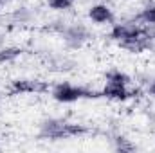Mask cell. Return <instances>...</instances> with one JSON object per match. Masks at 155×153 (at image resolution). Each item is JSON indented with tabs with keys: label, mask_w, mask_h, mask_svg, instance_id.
I'll use <instances>...</instances> for the list:
<instances>
[{
	"label": "cell",
	"mask_w": 155,
	"mask_h": 153,
	"mask_svg": "<svg viewBox=\"0 0 155 153\" xmlns=\"http://www.w3.org/2000/svg\"><path fill=\"white\" fill-rule=\"evenodd\" d=\"M87 133V128L67 122L63 119H45L40 124V137L41 139H51V141H58V139H69V137H76Z\"/></svg>",
	"instance_id": "cell-1"
},
{
	"label": "cell",
	"mask_w": 155,
	"mask_h": 153,
	"mask_svg": "<svg viewBox=\"0 0 155 153\" xmlns=\"http://www.w3.org/2000/svg\"><path fill=\"white\" fill-rule=\"evenodd\" d=\"M51 94H52V99L58 103H74V101L85 99V97H99L101 96V92H94V90L76 86L71 83H58Z\"/></svg>",
	"instance_id": "cell-2"
},
{
	"label": "cell",
	"mask_w": 155,
	"mask_h": 153,
	"mask_svg": "<svg viewBox=\"0 0 155 153\" xmlns=\"http://www.w3.org/2000/svg\"><path fill=\"white\" fill-rule=\"evenodd\" d=\"M63 40L71 49H79L87 40H88V31L81 24H72L63 29Z\"/></svg>",
	"instance_id": "cell-3"
},
{
	"label": "cell",
	"mask_w": 155,
	"mask_h": 153,
	"mask_svg": "<svg viewBox=\"0 0 155 153\" xmlns=\"http://www.w3.org/2000/svg\"><path fill=\"white\" fill-rule=\"evenodd\" d=\"M139 36H143V27H139L135 24H130V22L116 24L114 29L110 31V38L119 41V43L121 41H128V40H135Z\"/></svg>",
	"instance_id": "cell-4"
},
{
	"label": "cell",
	"mask_w": 155,
	"mask_h": 153,
	"mask_svg": "<svg viewBox=\"0 0 155 153\" xmlns=\"http://www.w3.org/2000/svg\"><path fill=\"white\" fill-rule=\"evenodd\" d=\"M47 90H49V86L38 79H15L11 83L13 94H43Z\"/></svg>",
	"instance_id": "cell-5"
},
{
	"label": "cell",
	"mask_w": 155,
	"mask_h": 153,
	"mask_svg": "<svg viewBox=\"0 0 155 153\" xmlns=\"http://www.w3.org/2000/svg\"><path fill=\"white\" fill-rule=\"evenodd\" d=\"M101 96L107 97V99H112V101H126L132 92L126 88V85L123 83H116V81H107L105 88L101 90Z\"/></svg>",
	"instance_id": "cell-6"
},
{
	"label": "cell",
	"mask_w": 155,
	"mask_h": 153,
	"mask_svg": "<svg viewBox=\"0 0 155 153\" xmlns=\"http://www.w3.org/2000/svg\"><path fill=\"white\" fill-rule=\"evenodd\" d=\"M88 18L96 24H110L114 20V15L107 4H96L88 9Z\"/></svg>",
	"instance_id": "cell-7"
},
{
	"label": "cell",
	"mask_w": 155,
	"mask_h": 153,
	"mask_svg": "<svg viewBox=\"0 0 155 153\" xmlns=\"http://www.w3.org/2000/svg\"><path fill=\"white\" fill-rule=\"evenodd\" d=\"M22 54L20 47H0V63H11Z\"/></svg>",
	"instance_id": "cell-8"
},
{
	"label": "cell",
	"mask_w": 155,
	"mask_h": 153,
	"mask_svg": "<svg viewBox=\"0 0 155 153\" xmlns=\"http://www.w3.org/2000/svg\"><path fill=\"white\" fill-rule=\"evenodd\" d=\"M76 0H47L49 7L51 9H56V11H67L74 5Z\"/></svg>",
	"instance_id": "cell-9"
},
{
	"label": "cell",
	"mask_w": 155,
	"mask_h": 153,
	"mask_svg": "<svg viewBox=\"0 0 155 153\" xmlns=\"http://www.w3.org/2000/svg\"><path fill=\"white\" fill-rule=\"evenodd\" d=\"M107 81H116V83H123V85H128L130 83V77L126 76L124 72H119V70H112L107 74Z\"/></svg>",
	"instance_id": "cell-10"
},
{
	"label": "cell",
	"mask_w": 155,
	"mask_h": 153,
	"mask_svg": "<svg viewBox=\"0 0 155 153\" xmlns=\"http://www.w3.org/2000/svg\"><path fill=\"white\" fill-rule=\"evenodd\" d=\"M139 20H143L144 24H155V5L143 9V13L139 15Z\"/></svg>",
	"instance_id": "cell-11"
},
{
	"label": "cell",
	"mask_w": 155,
	"mask_h": 153,
	"mask_svg": "<svg viewBox=\"0 0 155 153\" xmlns=\"http://www.w3.org/2000/svg\"><path fill=\"white\" fill-rule=\"evenodd\" d=\"M116 150H119V151H134L135 146L126 137H117L116 139Z\"/></svg>",
	"instance_id": "cell-12"
},
{
	"label": "cell",
	"mask_w": 155,
	"mask_h": 153,
	"mask_svg": "<svg viewBox=\"0 0 155 153\" xmlns=\"http://www.w3.org/2000/svg\"><path fill=\"white\" fill-rule=\"evenodd\" d=\"M148 92H150V94H152V96L155 97V81L152 83V85H150V88H148Z\"/></svg>",
	"instance_id": "cell-13"
},
{
	"label": "cell",
	"mask_w": 155,
	"mask_h": 153,
	"mask_svg": "<svg viewBox=\"0 0 155 153\" xmlns=\"http://www.w3.org/2000/svg\"><path fill=\"white\" fill-rule=\"evenodd\" d=\"M2 2H4V0H0V5H2Z\"/></svg>",
	"instance_id": "cell-14"
}]
</instances>
